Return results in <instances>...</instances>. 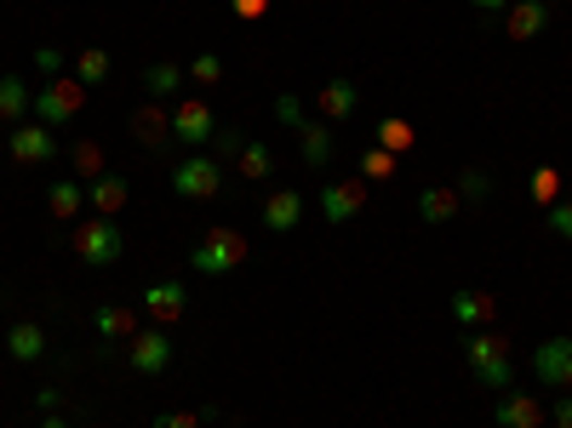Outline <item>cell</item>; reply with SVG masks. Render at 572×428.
Listing matches in <instances>:
<instances>
[{
	"label": "cell",
	"instance_id": "obj_1",
	"mask_svg": "<svg viewBox=\"0 0 572 428\" xmlns=\"http://www.w3.org/2000/svg\"><path fill=\"white\" fill-rule=\"evenodd\" d=\"M464 360H470V377L475 382H487V389H510V377H515V337L510 331H464Z\"/></svg>",
	"mask_w": 572,
	"mask_h": 428
},
{
	"label": "cell",
	"instance_id": "obj_2",
	"mask_svg": "<svg viewBox=\"0 0 572 428\" xmlns=\"http://www.w3.org/2000/svg\"><path fill=\"white\" fill-rule=\"evenodd\" d=\"M189 263H195V275H207V280L229 275V268H240V263H247V235H240V229H229V223H212V229H207L201 240H195Z\"/></svg>",
	"mask_w": 572,
	"mask_h": 428
},
{
	"label": "cell",
	"instance_id": "obj_3",
	"mask_svg": "<svg viewBox=\"0 0 572 428\" xmlns=\"http://www.w3.org/2000/svg\"><path fill=\"white\" fill-rule=\"evenodd\" d=\"M70 246H75V257L80 263H92V268H103V263H115L121 257V229H115V217H80L75 223V235H70Z\"/></svg>",
	"mask_w": 572,
	"mask_h": 428
},
{
	"label": "cell",
	"instance_id": "obj_4",
	"mask_svg": "<svg viewBox=\"0 0 572 428\" xmlns=\"http://www.w3.org/2000/svg\"><path fill=\"white\" fill-rule=\"evenodd\" d=\"M217 189H224V161H217V154H201V149H195L184 166H172V194H184V200H212Z\"/></svg>",
	"mask_w": 572,
	"mask_h": 428
},
{
	"label": "cell",
	"instance_id": "obj_5",
	"mask_svg": "<svg viewBox=\"0 0 572 428\" xmlns=\"http://www.w3.org/2000/svg\"><path fill=\"white\" fill-rule=\"evenodd\" d=\"M80 103H86V86L58 75V80H47V86L35 92V121H40V126H70V121L80 115Z\"/></svg>",
	"mask_w": 572,
	"mask_h": 428
},
{
	"label": "cell",
	"instance_id": "obj_6",
	"mask_svg": "<svg viewBox=\"0 0 572 428\" xmlns=\"http://www.w3.org/2000/svg\"><path fill=\"white\" fill-rule=\"evenodd\" d=\"M533 377L544 389H572V337H549V343L533 349Z\"/></svg>",
	"mask_w": 572,
	"mask_h": 428
},
{
	"label": "cell",
	"instance_id": "obj_7",
	"mask_svg": "<svg viewBox=\"0 0 572 428\" xmlns=\"http://www.w3.org/2000/svg\"><path fill=\"white\" fill-rule=\"evenodd\" d=\"M126 360H132V372L161 377V372L172 366V337H166V326H149V331H138V337H132Z\"/></svg>",
	"mask_w": 572,
	"mask_h": 428
},
{
	"label": "cell",
	"instance_id": "obj_8",
	"mask_svg": "<svg viewBox=\"0 0 572 428\" xmlns=\"http://www.w3.org/2000/svg\"><path fill=\"white\" fill-rule=\"evenodd\" d=\"M212 131H217V115H212L201 98H189V103L172 109V138H178V143L201 149V143H212Z\"/></svg>",
	"mask_w": 572,
	"mask_h": 428
},
{
	"label": "cell",
	"instance_id": "obj_9",
	"mask_svg": "<svg viewBox=\"0 0 572 428\" xmlns=\"http://www.w3.org/2000/svg\"><path fill=\"white\" fill-rule=\"evenodd\" d=\"M361 206H366V177H338V184L321 189V212H326V223L361 217Z\"/></svg>",
	"mask_w": 572,
	"mask_h": 428
},
{
	"label": "cell",
	"instance_id": "obj_10",
	"mask_svg": "<svg viewBox=\"0 0 572 428\" xmlns=\"http://www.w3.org/2000/svg\"><path fill=\"white\" fill-rule=\"evenodd\" d=\"M12 161H24V166H52L58 161V138H52V126H12Z\"/></svg>",
	"mask_w": 572,
	"mask_h": 428
},
{
	"label": "cell",
	"instance_id": "obj_11",
	"mask_svg": "<svg viewBox=\"0 0 572 428\" xmlns=\"http://www.w3.org/2000/svg\"><path fill=\"white\" fill-rule=\"evenodd\" d=\"M493 417H498V428H544L549 405L533 400V394H521V389H503V400L493 405Z\"/></svg>",
	"mask_w": 572,
	"mask_h": 428
},
{
	"label": "cell",
	"instance_id": "obj_12",
	"mask_svg": "<svg viewBox=\"0 0 572 428\" xmlns=\"http://www.w3.org/2000/svg\"><path fill=\"white\" fill-rule=\"evenodd\" d=\"M144 309H149V326H172V320H184L189 291L178 280H156V286L144 291Z\"/></svg>",
	"mask_w": 572,
	"mask_h": 428
},
{
	"label": "cell",
	"instance_id": "obj_13",
	"mask_svg": "<svg viewBox=\"0 0 572 428\" xmlns=\"http://www.w3.org/2000/svg\"><path fill=\"white\" fill-rule=\"evenodd\" d=\"M452 320L464 326V331H481V326H493L498 320V298L493 291H452Z\"/></svg>",
	"mask_w": 572,
	"mask_h": 428
},
{
	"label": "cell",
	"instance_id": "obj_14",
	"mask_svg": "<svg viewBox=\"0 0 572 428\" xmlns=\"http://www.w3.org/2000/svg\"><path fill=\"white\" fill-rule=\"evenodd\" d=\"M503 12H510L503 17V35L510 40H538L544 24H549V0H510Z\"/></svg>",
	"mask_w": 572,
	"mask_h": 428
},
{
	"label": "cell",
	"instance_id": "obj_15",
	"mask_svg": "<svg viewBox=\"0 0 572 428\" xmlns=\"http://www.w3.org/2000/svg\"><path fill=\"white\" fill-rule=\"evenodd\" d=\"M86 200H92L98 217H121L126 200H132V184H126L121 172H103V177H92V184H86Z\"/></svg>",
	"mask_w": 572,
	"mask_h": 428
},
{
	"label": "cell",
	"instance_id": "obj_16",
	"mask_svg": "<svg viewBox=\"0 0 572 428\" xmlns=\"http://www.w3.org/2000/svg\"><path fill=\"white\" fill-rule=\"evenodd\" d=\"M298 149H303V161H310L315 172L333 166V121H303L298 126Z\"/></svg>",
	"mask_w": 572,
	"mask_h": 428
},
{
	"label": "cell",
	"instance_id": "obj_17",
	"mask_svg": "<svg viewBox=\"0 0 572 428\" xmlns=\"http://www.w3.org/2000/svg\"><path fill=\"white\" fill-rule=\"evenodd\" d=\"M298 223H303V194L298 189H281V194L263 200V229L286 235V229H298Z\"/></svg>",
	"mask_w": 572,
	"mask_h": 428
},
{
	"label": "cell",
	"instance_id": "obj_18",
	"mask_svg": "<svg viewBox=\"0 0 572 428\" xmlns=\"http://www.w3.org/2000/svg\"><path fill=\"white\" fill-rule=\"evenodd\" d=\"M315 103H321V115L338 126V121H349V115H356L361 92H356V80H326L321 92H315Z\"/></svg>",
	"mask_w": 572,
	"mask_h": 428
},
{
	"label": "cell",
	"instance_id": "obj_19",
	"mask_svg": "<svg viewBox=\"0 0 572 428\" xmlns=\"http://www.w3.org/2000/svg\"><path fill=\"white\" fill-rule=\"evenodd\" d=\"M92 326H98L103 343H132V337H138V314L121 309V303H103V309L92 314Z\"/></svg>",
	"mask_w": 572,
	"mask_h": 428
},
{
	"label": "cell",
	"instance_id": "obj_20",
	"mask_svg": "<svg viewBox=\"0 0 572 428\" xmlns=\"http://www.w3.org/2000/svg\"><path fill=\"white\" fill-rule=\"evenodd\" d=\"M7 349H12V360H47V331H40L35 320H12L7 326Z\"/></svg>",
	"mask_w": 572,
	"mask_h": 428
},
{
	"label": "cell",
	"instance_id": "obj_21",
	"mask_svg": "<svg viewBox=\"0 0 572 428\" xmlns=\"http://www.w3.org/2000/svg\"><path fill=\"white\" fill-rule=\"evenodd\" d=\"M132 138H138L144 149H161L172 138V115H166V109H156V103H144L138 115H132Z\"/></svg>",
	"mask_w": 572,
	"mask_h": 428
},
{
	"label": "cell",
	"instance_id": "obj_22",
	"mask_svg": "<svg viewBox=\"0 0 572 428\" xmlns=\"http://www.w3.org/2000/svg\"><path fill=\"white\" fill-rule=\"evenodd\" d=\"M458 200H464L458 189L430 184L424 194H418V217H424V223H452V217H458Z\"/></svg>",
	"mask_w": 572,
	"mask_h": 428
},
{
	"label": "cell",
	"instance_id": "obj_23",
	"mask_svg": "<svg viewBox=\"0 0 572 428\" xmlns=\"http://www.w3.org/2000/svg\"><path fill=\"white\" fill-rule=\"evenodd\" d=\"M29 109H35V92H29V86L24 80H17V75H7V80H0V121H24L29 115Z\"/></svg>",
	"mask_w": 572,
	"mask_h": 428
},
{
	"label": "cell",
	"instance_id": "obj_24",
	"mask_svg": "<svg viewBox=\"0 0 572 428\" xmlns=\"http://www.w3.org/2000/svg\"><path fill=\"white\" fill-rule=\"evenodd\" d=\"M47 206H52V217H80L86 189L75 184V177H63V184H52V189H47Z\"/></svg>",
	"mask_w": 572,
	"mask_h": 428
},
{
	"label": "cell",
	"instance_id": "obj_25",
	"mask_svg": "<svg viewBox=\"0 0 572 428\" xmlns=\"http://www.w3.org/2000/svg\"><path fill=\"white\" fill-rule=\"evenodd\" d=\"M235 161H240V177H252V184H263V177L275 172V154H270V143H252V138H247V149H240Z\"/></svg>",
	"mask_w": 572,
	"mask_h": 428
},
{
	"label": "cell",
	"instance_id": "obj_26",
	"mask_svg": "<svg viewBox=\"0 0 572 428\" xmlns=\"http://www.w3.org/2000/svg\"><path fill=\"white\" fill-rule=\"evenodd\" d=\"M418 143V131H412V121H401V115H389V121H378V149H389V154H407Z\"/></svg>",
	"mask_w": 572,
	"mask_h": 428
},
{
	"label": "cell",
	"instance_id": "obj_27",
	"mask_svg": "<svg viewBox=\"0 0 572 428\" xmlns=\"http://www.w3.org/2000/svg\"><path fill=\"white\" fill-rule=\"evenodd\" d=\"M189 75L178 70V63H156V70H144V86H149V98H172L184 86Z\"/></svg>",
	"mask_w": 572,
	"mask_h": 428
},
{
	"label": "cell",
	"instance_id": "obj_28",
	"mask_svg": "<svg viewBox=\"0 0 572 428\" xmlns=\"http://www.w3.org/2000/svg\"><path fill=\"white\" fill-rule=\"evenodd\" d=\"M70 166H75V177H86V184H92V177H103V149H98L92 138H80V143L70 149Z\"/></svg>",
	"mask_w": 572,
	"mask_h": 428
},
{
	"label": "cell",
	"instance_id": "obj_29",
	"mask_svg": "<svg viewBox=\"0 0 572 428\" xmlns=\"http://www.w3.org/2000/svg\"><path fill=\"white\" fill-rule=\"evenodd\" d=\"M103 75H109V52H103V47H86V52L75 58V80L92 86V80H103Z\"/></svg>",
	"mask_w": 572,
	"mask_h": 428
},
{
	"label": "cell",
	"instance_id": "obj_30",
	"mask_svg": "<svg viewBox=\"0 0 572 428\" xmlns=\"http://www.w3.org/2000/svg\"><path fill=\"white\" fill-rule=\"evenodd\" d=\"M361 177H366V184H384V177H395V154L372 143V149L361 154Z\"/></svg>",
	"mask_w": 572,
	"mask_h": 428
},
{
	"label": "cell",
	"instance_id": "obj_31",
	"mask_svg": "<svg viewBox=\"0 0 572 428\" xmlns=\"http://www.w3.org/2000/svg\"><path fill=\"white\" fill-rule=\"evenodd\" d=\"M184 75H189L195 86H217V80H224V58H217V52H201Z\"/></svg>",
	"mask_w": 572,
	"mask_h": 428
},
{
	"label": "cell",
	"instance_id": "obj_32",
	"mask_svg": "<svg viewBox=\"0 0 572 428\" xmlns=\"http://www.w3.org/2000/svg\"><path fill=\"white\" fill-rule=\"evenodd\" d=\"M556 194H561V172H556V166H538V172H533V200L556 206Z\"/></svg>",
	"mask_w": 572,
	"mask_h": 428
},
{
	"label": "cell",
	"instance_id": "obj_33",
	"mask_svg": "<svg viewBox=\"0 0 572 428\" xmlns=\"http://www.w3.org/2000/svg\"><path fill=\"white\" fill-rule=\"evenodd\" d=\"M275 121H281V126H303V98H298V92H281V98H275Z\"/></svg>",
	"mask_w": 572,
	"mask_h": 428
},
{
	"label": "cell",
	"instance_id": "obj_34",
	"mask_svg": "<svg viewBox=\"0 0 572 428\" xmlns=\"http://www.w3.org/2000/svg\"><path fill=\"white\" fill-rule=\"evenodd\" d=\"M549 235H561V240H572V200H556V206H549Z\"/></svg>",
	"mask_w": 572,
	"mask_h": 428
},
{
	"label": "cell",
	"instance_id": "obj_35",
	"mask_svg": "<svg viewBox=\"0 0 572 428\" xmlns=\"http://www.w3.org/2000/svg\"><path fill=\"white\" fill-rule=\"evenodd\" d=\"M452 189H458V194H470V200H481V194H487L493 184H487V172H464V177H458Z\"/></svg>",
	"mask_w": 572,
	"mask_h": 428
},
{
	"label": "cell",
	"instance_id": "obj_36",
	"mask_svg": "<svg viewBox=\"0 0 572 428\" xmlns=\"http://www.w3.org/2000/svg\"><path fill=\"white\" fill-rule=\"evenodd\" d=\"M212 143H217V154H240V149H247V138H240L235 126H217V131H212Z\"/></svg>",
	"mask_w": 572,
	"mask_h": 428
},
{
	"label": "cell",
	"instance_id": "obj_37",
	"mask_svg": "<svg viewBox=\"0 0 572 428\" xmlns=\"http://www.w3.org/2000/svg\"><path fill=\"white\" fill-rule=\"evenodd\" d=\"M229 12L240 17V24H258V17L270 12V0H229Z\"/></svg>",
	"mask_w": 572,
	"mask_h": 428
},
{
	"label": "cell",
	"instance_id": "obj_38",
	"mask_svg": "<svg viewBox=\"0 0 572 428\" xmlns=\"http://www.w3.org/2000/svg\"><path fill=\"white\" fill-rule=\"evenodd\" d=\"M149 428H201V417H195V412H161Z\"/></svg>",
	"mask_w": 572,
	"mask_h": 428
},
{
	"label": "cell",
	"instance_id": "obj_39",
	"mask_svg": "<svg viewBox=\"0 0 572 428\" xmlns=\"http://www.w3.org/2000/svg\"><path fill=\"white\" fill-rule=\"evenodd\" d=\"M35 70H40V75H63V52H58V47H40V52H35Z\"/></svg>",
	"mask_w": 572,
	"mask_h": 428
},
{
	"label": "cell",
	"instance_id": "obj_40",
	"mask_svg": "<svg viewBox=\"0 0 572 428\" xmlns=\"http://www.w3.org/2000/svg\"><path fill=\"white\" fill-rule=\"evenodd\" d=\"M549 423H556V428H572V389L556 400V412H549Z\"/></svg>",
	"mask_w": 572,
	"mask_h": 428
},
{
	"label": "cell",
	"instance_id": "obj_41",
	"mask_svg": "<svg viewBox=\"0 0 572 428\" xmlns=\"http://www.w3.org/2000/svg\"><path fill=\"white\" fill-rule=\"evenodd\" d=\"M470 7H475V12H503L510 0H470Z\"/></svg>",
	"mask_w": 572,
	"mask_h": 428
},
{
	"label": "cell",
	"instance_id": "obj_42",
	"mask_svg": "<svg viewBox=\"0 0 572 428\" xmlns=\"http://www.w3.org/2000/svg\"><path fill=\"white\" fill-rule=\"evenodd\" d=\"M40 428H70V423H63V417H47V423H40Z\"/></svg>",
	"mask_w": 572,
	"mask_h": 428
}]
</instances>
